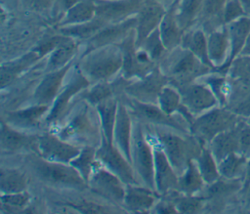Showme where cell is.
Listing matches in <instances>:
<instances>
[{"label":"cell","mask_w":250,"mask_h":214,"mask_svg":"<svg viewBox=\"0 0 250 214\" xmlns=\"http://www.w3.org/2000/svg\"><path fill=\"white\" fill-rule=\"evenodd\" d=\"M3 157L19 163L25 170L30 180V188L88 189L87 182L70 163L50 161L36 152Z\"/></svg>","instance_id":"obj_1"},{"label":"cell","mask_w":250,"mask_h":214,"mask_svg":"<svg viewBox=\"0 0 250 214\" xmlns=\"http://www.w3.org/2000/svg\"><path fill=\"white\" fill-rule=\"evenodd\" d=\"M47 130L81 148H98L103 140L102 124L96 106L80 97L72 103L62 120Z\"/></svg>","instance_id":"obj_2"},{"label":"cell","mask_w":250,"mask_h":214,"mask_svg":"<svg viewBox=\"0 0 250 214\" xmlns=\"http://www.w3.org/2000/svg\"><path fill=\"white\" fill-rule=\"evenodd\" d=\"M52 24L41 17L18 10L1 25L2 61L10 60L33 49Z\"/></svg>","instance_id":"obj_3"},{"label":"cell","mask_w":250,"mask_h":214,"mask_svg":"<svg viewBox=\"0 0 250 214\" xmlns=\"http://www.w3.org/2000/svg\"><path fill=\"white\" fill-rule=\"evenodd\" d=\"M145 125L160 145L178 175L182 174L189 162L195 160L201 151L203 144L191 133L167 126Z\"/></svg>","instance_id":"obj_4"},{"label":"cell","mask_w":250,"mask_h":214,"mask_svg":"<svg viewBox=\"0 0 250 214\" xmlns=\"http://www.w3.org/2000/svg\"><path fill=\"white\" fill-rule=\"evenodd\" d=\"M157 64L169 83L175 87L194 82L215 70L181 45L167 50Z\"/></svg>","instance_id":"obj_5"},{"label":"cell","mask_w":250,"mask_h":214,"mask_svg":"<svg viewBox=\"0 0 250 214\" xmlns=\"http://www.w3.org/2000/svg\"><path fill=\"white\" fill-rule=\"evenodd\" d=\"M77 64L91 84L109 81L121 72L122 51L119 44L100 47L78 57Z\"/></svg>","instance_id":"obj_6"},{"label":"cell","mask_w":250,"mask_h":214,"mask_svg":"<svg viewBox=\"0 0 250 214\" xmlns=\"http://www.w3.org/2000/svg\"><path fill=\"white\" fill-rule=\"evenodd\" d=\"M130 162L138 185L155 191L152 143L145 124L134 117L130 147Z\"/></svg>","instance_id":"obj_7"},{"label":"cell","mask_w":250,"mask_h":214,"mask_svg":"<svg viewBox=\"0 0 250 214\" xmlns=\"http://www.w3.org/2000/svg\"><path fill=\"white\" fill-rule=\"evenodd\" d=\"M90 85L91 82L80 70L76 59L68 70L62 87L51 105L45 117L44 122L46 130L55 126L62 120L78 95Z\"/></svg>","instance_id":"obj_8"},{"label":"cell","mask_w":250,"mask_h":214,"mask_svg":"<svg viewBox=\"0 0 250 214\" xmlns=\"http://www.w3.org/2000/svg\"><path fill=\"white\" fill-rule=\"evenodd\" d=\"M241 117L226 107L217 106L194 117L190 133L203 145H207L218 134L234 127Z\"/></svg>","instance_id":"obj_9"},{"label":"cell","mask_w":250,"mask_h":214,"mask_svg":"<svg viewBox=\"0 0 250 214\" xmlns=\"http://www.w3.org/2000/svg\"><path fill=\"white\" fill-rule=\"evenodd\" d=\"M242 190V179L220 177L213 183L205 184L198 194L205 199L204 212H223L235 204L240 205V193Z\"/></svg>","instance_id":"obj_10"},{"label":"cell","mask_w":250,"mask_h":214,"mask_svg":"<svg viewBox=\"0 0 250 214\" xmlns=\"http://www.w3.org/2000/svg\"><path fill=\"white\" fill-rule=\"evenodd\" d=\"M129 108L132 116L146 125H158L190 133V124L180 115H169L158 105L142 103L126 95L118 96Z\"/></svg>","instance_id":"obj_11"},{"label":"cell","mask_w":250,"mask_h":214,"mask_svg":"<svg viewBox=\"0 0 250 214\" xmlns=\"http://www.w3.org/2000/svg\"><path fill=\"white\" fill-rule=\"evenodd\" d=\"M119 46L123 56L120 75L125 79L131 80L144 77L157 66V64L153 62L144 50L136 46L135 30L130 33Z\"/></svg>","instance_id":"obj_12"},{"label":"cell","mask_w":250,"mask_h":214,"mask_svg":"<svg viewBox=\"0 0 250 214\" xmlns=\"http://www.w3.org/2000/svg\"><path fill=\"white\" fill-rule=\"evenodd\" d=\"M88 189L105 200L122 207L126 185L99 161L88 180Z\"/></svg>","instance_id":"obj_13"},{"label":"cell","mask_w":250,"mask_h":214,"mask_svg":"<svg viewBox=\"0 0 250 214\" xmlns=\"http://www.w3.org/2000/svg\"><path fill=\"white\" fill-rule=\"evenodd\" d=\"M168 83V78L162 73L157 64L147 75L128 80L123 88L122 94L142 103L157 105L159 94L162 88Z\"/></svg>","instance_id":"obj_14"},{"label":"cell","mask_w":250,"mask_h":214,"mask_svg":"<svg viewBox=\"0 0 250 214\" xmlns=\"http://www.w3.org/2000/svg\"><path fill=\"white\" fill-rule=\"evenodd\" d=\"M50 106L28 105L15 109H1V120L26 132L39 133L46 130L45 117Z\"/></svg>","instance_id":"obj_15"},{"label":"cell","mask_w":250,"mask_h":214,"mask_svg":"<svg viewBox=\"0 0 250 214\" xmlns=\"http://www.w3.org/2000/svg\"><path fill=\"white\" fill-rule=\"evenodd\" d=\"M0 122L1 156L21 155L29 152H37L38 137L40 132H26L15 128L3 120Z\"/></svg>","instance_id":"obj_16"},{"label":"cell","mask_w":250,"mask_h":214,"mask_svg":"<svg viewBox=\"0 0 250 214\" xmlns=\"http://www.w3.org/2000/svg\"><path fill=\"white\" fill-rule=\"evenodd\" d=\"M136 21L137 19L136 16H134L118 22L107 23L93 37L80 44V52L78 57L100 47L120 44L130 33L135 30Z\"/></svg>","instance_id":"obj_17"},{"label":"cell","mask_w":250,"mask_h":214,"mask_svg":"<svg viewBox=\"0 0 250 214\" xmlns=\"http://www.w3.org/2000/svg\"><path fill=\"white\" fill-rule=\"evenodd\" d=\"M80 150L81 147L62 140L50 130H44L39 133L36 153L47 160L70 163Z\"/></svg>","instance_id":"obj_18"},{"label":"cell","mask_w":250,"mask_h":214,"mask_svg":"<svg viewBox=\"0 0 250 214\" xmlns=\"http://www.w3.org/2000/svg\"><path fill=\"white\" fill-rule=\"evenodd\" d=\"M96 157L103 166L117 175L125 184H138L131 162L113 143L104 137L96 150Z\"/></svg>","instance_id":"obj_19"},{"label":"cell","mask_w":250,"mask_h":214,"mask_svg":"<svg viewBox=\"0 0 250 214\" xmlns=\"http://www.w3.org/2000/svg\"><path fill=\"white\" fill-rule=\"evenodd\" d=\"M176 88L180 92L184 106L194 117L220 106L211 89L200 80Z\"/></svg>","instance_id":"obj_20"},{"label":"cell","mask_w":250,"mask_h":214,"mask_svg":"<svg viewBox=\"0 0 250 214\" xmlns=\"http://www.w3.org/2000/svg\"><path fill=\"white\" fill-rule=\"evenodd\" d=\"M46 56L36 47L10 60L2 61L0 66L1 90L9 87L26 72L31 70Z\"/></svg>","instance_id":"obj_21"},{"label":"cell","mask_w":250,"mask_h":214,"mask_svg":"<svg viewBox=\"0 0 250 214\" xmlns=\"http://www.w3.org/2000/svg\"><path fill=\"white\" fill-rule=\"evenodd\" d=\"M146 126V125H145ZM147 129V128H146ZM148 131V130H147ZM149 133V131H148ZM154 154V184L159 195H164L178 189L179 175L166 156L164 150L149 133Z\"/></svg>","instance_id":"obj_22"},{"label":"cell","mask_w":250,"mask_h":214,"mask_svg":"<svg viewBox=\"0 0 250 214\" xmlns=\"http://www.w3.org/2000/svg\"><path fill=\"white\" fill-rule=\"evenodd\" d=\"M73 63L74 61L65 67L58 70L43 72L34 88L28 105H43L51 107L62 89L65 76Z\"/></svg>","instance_id":"obj_23"},{"label":"cell","mask_w":250,"mask_h":214,"mask_svg":"<svg viewBox=\"0 0 250 214\" xmlns=\"http://www.w3.org/2000/svg\"><path fill=\"white\" fill-rule=\"evenodd\" d=\"M166 7L157 0H144L139 12L136 15L135 39L139 48L143 41L155 29L166 12Z\"/></svg>","instance_id":"obj_24"},{"label":"cell","mask_w":250,"mask_h":214,"mask_svg":"<svg viewBox=\"0 0 250 214\" xmlns=\"http://www.w3.org/2000/svg\"><path fill=\"white\" fill-rule=\"evenodd\" d=\"M96 17L107 23L118 22L134 17L144 0H95Z\"/></svg>","instance_id":"obj_25"},{"label":"cell","mask_w":250,"mask_h":214,"mask_svg":"<svg viewBox=\"0 0 250 214\" xmlns=\"http://www.w3.org/2000/svg\"><path fill=\"white\" fill-rule=\"evenodd\" d=\"M158 193L138 184H127L122 208L126 213H150L159 199Z\"/></svg>","instance_id":"obj_26"},{"label":"cell","mask_w":250,"mask_h":214,"mask_svg":"<svg viewBox=\"0 0 250 214\" xmlns=\"http://www.w3.org/2000/svg\"><path fill=\"white\" fill-rule=\"evenodd\" d=\"M30 190V180L25 170L17 162L1 156L0 193H13Z\"/></svg>","instance_id":"obj_27"},{"label":"cell","mask_w":250,"mask_h":214,"mask_svg":"<svg viewBox=\"0 0 250 214\" xmlns=\"http://www.w3.org/2000/svg\"><path fill=\"white\" fill-rule=\"evenodd\" d=\"M80 42L63 35L62 40L44 59V72L65 67L75 61L80 52Z\"/></svg>","instance_id":"obj_28"},{"label":"cell","mask_w":250,"mask_h":214,"mask_svg":"<svg viewBox=\"0 0 250 214\" xmlns=\"http://www.w3.org/2000/svg\"><path fill=\"white\" fill-rule=\"evenodd\" d=\"M133 130V116L125 105L118 97V107L113 128V145L130 161V147Z\"/></svg>","instance_id":"obj_29"},{"label":"cell","mask_w":250,"mask_h":214,"mask_svg":"<svg viewBox=\"0 0 250 214\" xmlns=\"http://www.w3.org/2000/svg\"><path fill=\"white\" fill-rule=\"evenodd\" d=\"M208 57L213 67L223 72L228 64L230 45L227 26L224 25L207 34Z\"/></svg>","instance_id":"obj_30"},{"label":"cell","mask_w":250,"mask_h":214,"mask_svg":"<svg viewBox=\"0 0 250 214\" xmlns=\"http://www.w3.org/2000/svg\"><path fill=\"white\" fill-rule=\"evenodd\" d=\"M161 38L167 50L181 45L184 30L181 28L176 16V0L166 9L158 26Z\"/></svg>","instance_id":"obj_31"},{"label":"cell","mask_w":250,"mask_h":214,"mask_svg":"<svg viewBox=\"0 0 250 214\" xmlns=\"http://www.w3.org/2000/svg\"><path fill=\"white\" fill-rule=\"evenodd\" d=\"M157 105L169 115H180L191 124L194 116L188 110L182 102L179 90L172 84H166L158 97Z\"/></svg>","instance_id":"obj_32"},{"label":"cell","mask_w":250,"mask_h":214,"mask_svg":"<svg viewBox=\"0 0 250 214\" xmlns=\"http://www.w3.org/2000/svg\"><path fill=\"white\" fill-rule=\"evenodd\" d=\"M227 30L229 33V45H230V53L227 66L225 67L223 73L226 74V69L232 62L234 58H236L242 51L245 42L250 34V17L244 16L235 20L228 24H226Z\"/></svg>","instance_id":"obj_33"},{"label":"cell","mask_w":250,"mask_h":214,"mask_svg":"<svg viewBox=\"0 0 250 214\" xmlns=\"http://www.w3.org/2000/svg\"><path fill=\"white\" fill-rule=\"evenodd\" d=\"M181 46L190 51L202 63L213 67L208 57L207 33L199 25L195 24L184 31Z\"/></svg>","instance_id":"obj_34"},{"label":"cell","mask_w":250,"mask_h":214,"mask_svg":"<svg viewBox=\"0 0 250 214\" xmlns=\"http://www.w3.org/2000/svg\"><path fill=\"white\" fill-rule=\"evenodd\" d=\"M228 0H203L201 12L197 21L207 34L224 26L223 11Z\"/></svg>","instance_id":"obj_35"},{"label":"cell","mask_w":250,"mask_h":214,"mask_svg":"<svg viewBox=\"0 0 250 214\" xmlns=\"http://www.w3.org/2000/svg\"><path fill=\"white\" fill-rule=\"evenodd\" d=\"M206 146L209 148L218 163L230 153L238 152L239 141L237 124L215 136Z\"/></svg>","instance_id":"obj_36"},{"label":"cell","mask_w":250,"mask_h":214,"mask_svg":"<svg viewBox=\"0 0 250 214\" xmlns=\"http://www.w3.org/2000/svg\"><path fill=\"white\" fill-rule=\"evenodd\" d=\"M96 17V1L80 0L73 5L54 25L55 27H63L74 25L91 21Z\"/></svg>","instance_id":"obj_37"},{"label":"cell","mask_w":250,"mask_h":214,"mask_svg":"<svg viewBox=\"0 0 250 214\" xmlns=\"http://www.w3.org/2000/svg\"><path fill=\"white\" fill-rule=\"evenodd\" d=\"M33 198L34 193L31 190L13 193H1L0 211L3 214L26 213Z\"/></svg>","instance_id":"obj_38"},{"label":"cell","mask_w":250,"mask_h":214,"mask_svg":"<svg viewBox=\"0 0 250 214\" xmlns=\"http://www.w3.org/2000/svg\"><path fill=\"white\" fill-rule=\"evenodd\" d=\"M103 130V137L108 142L112 143L113 128L118 107V97H110L99 103L96 106Z\"/></svg>","instance_id":"obj_39"},{"label":"cell","mask_w":250,"mask_h":214,"mask_svg":"<svg viewBox=\"0 0 250 214\" xmlns=\"http://www.w3.org/2000/svg\"><path fill=\"white\" fill-rule=\"evenodd\" d=\"M106 24L107 22H105L98 17H95L91 21L83 23L56 28L62 34L76 39L80 43H83L89 40L91 37H93L101 28H103Z\"/></svg>","instance_id":"obj_40"},{"label":"cell","mask_w":250,"mask_h":214,"mask_svg":"<svg viewBox=\"0 0 250 214\" xmlns=\"http://www.w3.org/2000/svg\"><path fill=\"white\" fill-rule=\"evenodd\" d=\"M202 4L203 0H176V16L184 31L197 23Z\"/></svg>","instance_id":"obj_41"},{"label":"cell","mask_w":250,"mask_h":214,"mask_svg":"<svg viewBox=\"0 0 250 214\" xmlns=\"http://www.w3.org/2000/svg\"><path fill=\"white\" fill-rule=\"evenodd\" d=\"M205 186V182L198 170L195 160L189 162L186 170L179 175L178 191L186 194H198Z\"/></svg>","instance_id":"obj_42"},{"label":"cell","mask_w":250,"mask_h":214,"mask_svg":"<svg viewBox=\"0 0 250 214\" xmlns=\"http://www.w3.org/2000/svg\"><path fill=\"white\" fill-rule=\"evenodd\" d=\"M164 195L174 202L178 213H201L205 210V199L199 194H186L175 190Z\"/></svg>","instance_id":"obj_43"},{"label":"cell","mask_w":250,"mask_h":214,"mask_svg":"<svg viewBox=\"0 0 250 214\" xmlns=\"http://www.w3.org/2000/svg\"><path fill=\"white\" fill-rule=\"evenodd\" d=\"M248 159L239 152H233L226 156L218 163L221 177L227 179H242L243 181Z\"/></svg>","instance_id":"obj_44"},{"label":"cell","mask_w":250,"mask_h":214,"mask_svg":"<svg viewBox=\"0 0 250 214\" xmlns=\"http://www.w3.org/2000/svg\"><path fill=\"white\" fill-rule=\"evenodd\" d=\"M195 162L205 184L213 183L221 177L218 161L206 145H203Z\"/></svg>","instance_id":"obj_45"},{"label":"cell","mask_w":250,"mask_h":214,"mask_svg":"<svg viewBox=\"0 0 250 214\" xmlns=\"http://www.w3.org/2000/svg\"><path fill=\"white\" fill-rule=\"evenodd\" d=\"M96 150L97 148L95 147H82L80 152L70 162V164L78 171V173L86 182H88L90 175L98 163L96 157Z\"/></svg>","instance_id":"obj_46"},{"label":"cell","mask_w":250,"mask_h":214,"mask_svg":"<svg viewBox=\"0 0 250 214\" xmlns=\"http://www.w3.org/2000/svg\"><path fill=\"white\" fill-rule=\"evenodd\" d=\"M139 48L144 50L148 55V57L156 64H158V62L162 59V57L167 52V48L163 43V40L161 38L158 28L152 31L143 41V43Z\"/></svg>","instance_id":"obj_47"},{"label":"cell","mask_w":250,"mask_h":214,"mask_svg":"<svg viewBox=\"0 0 250 214\" xmlns=\"http://www.w3.org/2000/svg\"><path fill=\"white\" fill-rule=\"evenodd\" d=\"M54 5L55 0H21V10L41 17L51 24Z\"/></svg>","instance_id":"obj_48"},{"label":"cell","mask_w":250,"mask_h":214,"mask_svg":"<svg viewBox=\"0 0 250 214\" xmlns=\"http://www.w3.org/2000/svg\"><path fill=\"white\" fill-rule=\"evenodd\" d=\"M226 74L233 79H250V56L238 55L232 60Z\"/></svg>","instance_id":"obj_49"},{"label":"cell","mask_w":250,"mask_h":214,"mask_svg":"<svg viewBox=\"0 0 250 214\" xmlns=\"http://www.w3.org/2000/svg\"><path fill=\"white\" fill-rule=\"evenodd\" d=\"M246 15L245 9L239 0H228L223 11V21L226 24Z\"/></svg>","instance_id":"obj_50"},{"label":"cell","mask_w":250,"mask_h":214,"mask_svg":"<svg viewBox=\"0 0 250 214\" xmlns=\"http://www.w3.org/2000/svg\"><path fill=\"white\" fill-rule=\"evenodd\" d=\"M238 129V141L239 148L238 152L250 158V126L247 124L244 118H240L237 123Z\"/></svg>","instance_id":"obj_51"},{"label":"cell","mask_w":250,"mask_h":214,"mask_svg":"<svg viewBox=\"0 0 250 214\" xmlns=\"http://www.w3.org/2000/svg\"><path fill=\"white\" fill-rule=\"evenodd\" d=\"M79 1L80 0H55L52 16V24L55 25L62 19V17Z\"/></svg>","instance_id":"obj_52"},{"label":"cell","mask_w":250,"mask_h":214,"mask_svg":"<svg viewBox=\"0 0 250 214\" xmlns=\"http://www.w3.org/2000/svg\"><path fill=\"white\" fill-rule=\"evenodd\" d=\"M150 213H178L174 202L166 195H160Z\"/></svg>","instance_id":"obj_53"},{"label":"cell","mask_w":250,"mask_h":214,"mask_svg":"<svg viewBox=\"0 0 250 214\" xmlns=\"http://www.w3.org/2000/svg\"><path fill=\"white\" fill-rule=\"evenodd\" d=\"M240 206L250 212V185L240 193Z\"/></svg>","instance_id":"obj_54"},{"label":"cell","mask_w":250,"mask_h":214,"mask_svg":"<svg viewBox=\"0 0 250 214\" xmlns=\"http://www.w3.org/2000/svg\"><path fill=\"white\" fill-rule=\"evenodd\" d=\"M239 55H246V56H250V34L245 42V45L241 51V53Z\"/></svg>","instance_id":"obj_55"},{"label":"cell","mask_w":250,"mask_h":214,"mask_svg":"<svg viewBox=\"0 0 250 214\" xmlns=\"http://www.w3.org/2000/svg\"><path fill=\"white\" fill-rule=\"evenodd\" d=\"M239 1L242 3V5L245 9L246 15L250 17V0H239Z\"/></svg>","instance_id":"obj_56"},{"label":"cell","mask_w":250,"mask_h":214,"mask_svg":"<svg viewBox=\"0 0 250 214\" xmlns=\"http://www.w3.org/2000/svg\"><path fill=\"white\" fill-rule=\"evenodd\" d=\"M157 1L160 2L161 4H163V5L167 8V7H169L175 0H157Z\"/></svg>","instance_id":"obj_57"},{"label":"cell","mask_w":250,"mask_h":214,"mask_svg":"<svg viewBox=\"0 0 250 214\" xmlns=\"http://www.w3.org/2000/svg\"><path fill=\"white\" fill-rule=\"evenodd\" d=\"M245 119V121L247 122V124L250 126V115L248 116V117H246V118H244Z\"/></svg>","instance_id":"obj_58"}]
</instances>
